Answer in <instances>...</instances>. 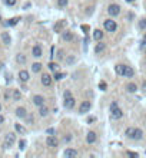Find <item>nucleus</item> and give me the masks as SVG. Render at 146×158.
<instances>
[{
	"label": "nucleus",
	"instance_id": "b1692460",
	"mask_svg": "<svg viewBox=\"0 0 146 158\" xmlns=\"http://www.w3.org/2000/svg\"><path fill=\"white\" fill-rule=\"evenodd\" d=\"M65 62H66V65L72 66V65L76 63V56H75V55H69V56L65 57Z\"/></svg>",
	"mask_w": 146,
	"mask_h": 158
},
{
	"label": "nucleus",
	"instance_id": "3c124183",
	"mask_svg": "<svg viewBox=\"0 0 146 158\" xmlns=\"http://www.w3.org/2000/svg\"><path fill=\"white\" fill-rule=\"evenodd\" d=\"M0 111H1V103H0Z\"/></svg>",
	"mask_w": 146,
	"mask_h": 158
},
{
	"label": "nucleus",
	"instance_id": "f8f14e48",
	"mask_svg": "<svg viewBox=\"0 0 146 158\" xmlns=\"http://www.w3.org/2000/svg\"><path fill=\"white\" fill-rule=\"evenodd\" d=\"M32 55H33L34 57L43 56V49H42V46L40 45H34L33 47H32Z\"/></svg>",
	"mask_w": 146,
	"mask_h": 158
},
{
	"label": "nucleus",
	"instance_id": "9b49d317",
	"mask_svg": "<svg viewBox=\"0 0 146 158\" xmlns=\"http://www.w3.org/2000/svg\"><path fill=\"white\" fill-rule=\"evenodd\" d=\"M78 149H75V148H66L65 151H63V155L66 158H73V157H78Z\"/></svg>",
	"mask_w": 146,
	"mask_h": 158
},
{
	"label": "nucleus",
	"instance_id": "49530a36",
	"mask_svg": "<svg viewBox=\"0 0 146 158\" xmlns=\"http://www.w3.org/2000/svg\"><path fill=\"white\" fill-rule=\"evenodd\" d=\"M3 122H4V116L0 113V124H3Z\"/></svg>",
	"mask_w": 146,
	"mask_h": 158
},
{
	"label": "nucleus",
	"instance_id": "7c9ffc66",
	"mask_svg": "<svg viewBox=\"0 0 146 158\" xmlns=\"http://www.w3.org/2000/svg\"><path fill=\"white\" fill-rule=\"evenodd\" d=\"M137 27H139L140 30H146V19H145V17H142V19L139 20V23H137Z\"/></svg>",
	"mask_w": 146,
	"mask_h": 158
},
{
	"label": "nucleus",
	"instance_id": "603ef678",
	"mask_svg": "<svg viewBox=\"0 0 146 158\" xmlns=\"http://www.w3.org/2000/svg\"><path fill=\"white\" fill-rule=\"evenodd\" d=\"M0 22H1V16H0Z\"/></svg>",
	"mask_w": 146,
	"mask_h": 158
},
{
	"label": "nucleus",
	"instance_id": "c9c22d12",
	"mask_svg": "<svg viewBox=\"0 0 146 158\" xmlns=\"http://www.w3.org/2000/svg\"><path fill=\"white\" fill-rule=\"evenodd\" d=\"M3 3H4L6 6H14V4L17 3V0H3Z\"/></svg>",
	"mask_w": 146,
	"mask_h": 158
},
{
	"label": "nucleus",
	"instance_id": "c756f323",
	"mask_svg": "<svg viewBox=\"0 0 146 158\" xmlns=\"http://www.w3.org/2000/svg\"><path fill=\"white\" fill-rule=\"evenodd\" d=\"M133 134H135V128L133 126H129V128H126V131H125V135L127 136V138H133Z\"/></svg>",
	"mask_w": 146,
	"mask_h": 158
},
{
	"label": "nucleus",
	"instance_id": "f257e3e1",
	"mask_svg": "<svg viewBox=\"0 0 146 158\" xmlns=\"http://www.w3.org/2000/svg\"><path fill=\"white\" fill-rule=\"evenodd\" d=\"M110 118L115 119V121L123 118V111L119 108L118 102H112V105H110Z\"/></svg>",
	"mask_w": 146,
	"mask_h": 158
},
{
	"label": "nucleus",
	"instance_id": "a18cd8bd",
	"mask_svg": "<svg viewBox=\"0 0 146 158\" xmlns=\"http://www.w3.org/2000/svg\"><path fill=\"white\" fill-rule=\"evenodd\" d=\"M99 86L102 88V90H106V83H103V82H102V83L99 85Z\"/></svg>",
	"mask_w": 146,
	"mask_h": 158
},
{
	"label": "nucleus",
	"instance_id": "e433bc0d",
	"mask_svg": "<svg viewBox=\"0 0 146 158\" xmlns=\"http://www.w3.org/2000/svg\"><path fill=\"white\" fill-rule=\"evenodd\" d=\"M57 59H59V60L65 59V52H63V49H59V52H57Z\"/></svg>",
	"mask_w": 146,
	"mask_h": 158
},
{
	"label": "nucleus",
	"instance_id": "5701e85b",
	"mask_svg": "<svg viewBox=\"0 0 146 158\" xmlns=\"http://www.w3.org/2000/svg\"><path fill=\"white\" fill-rule=\"evenodd\" d=\"M11 98H13V101H20L22 99V92L19 89H13L11 90Z\"/></svg>",
	"mask_w": 146,
	"mask_h": 158
},
{
	"label": "nucleus",
	"instance_id": "dca6fc26",
	"mask_svg": "<svg viewBox=\"0 0 146 158\" xmlns=\"http://www.w3.org/2000/svg\"><path fill=\"white\" fill-rule=\"evenodd\" d=\"M16 116H17V118H20V119H26V116H27V111H26V108H23V106L16 108Z\"/></svg>",
	"mask_w": 146,
	"mask_h": 158
},
{
	"label": "nucleus",
	"instance_id": "79ce46f5",
	"mask_svg": "<svg viewBox=\"0 0 146 158\" xmlns=\"http://www.w3.org/2000/svg\"><path fill=\"white\" fill-rule=\"evenodd\" d=\"M26 119H27V122H29V124H32V122H33V116H30V115H27V116H26Z\"/></svg>",
	"mask_w": 146,
	"mask_h": 158
},
{
	"label": "nucleus",
	"instance_id": "f3484780",
	"mask_svg": "<svg viewBox=\"0 0 146 158\" xmlns=\"http://www.w3.org/2000/svg\"><path fill=\"white\" fill-rule=\"evenodd\" d=\"M1 42L6 46H9L11 43V37H10V34H9V32H3L1 33Z\"/></svg>",
	"mask_w": 146,
	"mask_h": 158
},
{
	"label": "nucleus",
	"instance_id": "7ed1b4c3",
	"mask_svg": "<svg viewBox=\"0 0 146 158\" xmlns=\"http://www.w3.org/2000/svg\"><path fill=\"white\" fill-rule=\"evenodd\" d=\"M103 26H105V30H106V32H110V33L116 32V29H118V23H116V20H113V19L105 20Z\"/></svg>",
	"mask_w": 146,
	"mask_h": 158
},
{
	"label": "nucleus",
	"instance_id": "6e6552de",
	"mask_svg": "<svg viewBox=\"0 0 146 158\" xmlns=\"http://www.w3.org/2000/svg\"><path fill=\"white\" fill-rule=\"evenodd\" d=\"M65 27H66V20H57L56 23H55V26H53V29H55V32L56 33H62L63 30H65Z\"/></svg>",
	"mask_w": 146,
	"mask_h": 158
},
{
	"label": "nucleus",
	"instance_id": "a19ab883",
	"mask_svg": "<svg viewBox=\"0 0 146 158\" xmlns=\"http://www.w3.org/2000/svg\"><path fill=\"white\" fill-rule=\"evenodd\" d=\"M126 154H127L129 157H137V152H133V151H127Z\"/></svg>",
	"mask_w": 146,
	"mask_h": 158
},
{
	"label": "nucleus",
	"instance_id": "2f4dec72",
	"mask_svg": "<svg viewBox=\"0 0 146 158\" xmlns=\"http://www.w3.org/2000/svg\"><path fill=\"white\" fill-rule=\"evenodd\" d=\"M69 4V0H57V7L59 9H65Z\"/></svg>",
	"mask_w": 146,
	"mask_h": 158
},
{
	"label": "nucleus",
	"instance_id": "de8ad7c7",
	"mask_svg": "<svg viewBox=\"0 0 146 158\" xmlns=\"http://www.w3.org/2000/svg\"><path fill=\"white\" fill-rule=\"evenodd\" d=\"M126 1H127V3H132V1H135V0H126Z\"/></svg>",
	"mask_w": 146,
	"mask_h": 158
},
{
	"label": "nucleus",
	"instance_id": "f704fd0d",
	"mask_svg": "<svg viewBox=\"0 0 146 158\" xmlns=\"http://www.w3.org/2000/svg\"><path fill=\"white\" fill-rule=\"evenodd\" d=\"M57 68H59V65H57V63H53V62H50V63H49V69H50L52 72H56Z\"/></svg>",
	"mask_w": 146,
	"mask_h": 158
},
{
	"label": "nucleus",
	"instance_id": "0eeeda50",
	"mask_svg": "<svg viewBox=\"0 0 146 158\" xmlns=\"http://www.w3.org/2000/svg\"><path fill=\"white\" fill-rule=\"evenodd\" d=\"M90 108H92V103L89 101H83L80 105H79V113H88L90 111Z\"/></svg>",
	"mask_w": 146,
	"mask_h": 158
},
{
	"label": "nucleus",
	"instance_id": "aec40b11",
	"mask_svg": "<svg viewBox=\"0 0 146 158\" xmlns=\"http://www.w3.org/2000/svg\"><path fill=\"white\" fill-rule=\"evenodd\" d=\"M142 138H143V131H142L140 128H135V134H133V138H132V139L140 141Z\"/></svg>",
	"mask_w": 146,
	"mask_h": 158
},
{
	"label": "nucleus",
	"instance_id": "f03ea898",
	"mask_svg": "<svg viewBox=\"0 0 146 158\" xmlns=\"http://www.w3.org/2000/svg\"><path fill=\"white\" fill-rule=\"evenodd\" d=\"M14 142H16V134L14 132H7L6 136H4V144H3V147L6 148H11L14 145Z\"/></svg>",
	"mask_w": 146,
	"mask_h": 158
},
{
	"label": "nucleus",
	"instance_id": "412c9836",
	"mask_svg": "<svg viewBox=\"0 0 146 158\" xmlns=\"http://www.w3.org/2000/svg\"><path fill=\"white\" fill-rule=\"evenodd\" d=\"M16 62H17L19 65H24V63L27 62V57H26V55H23V53H17V55H16Z\"/></svg>",
	"mask_w": 146,
	"mask_h": 158
},
{
	"label": "nucleus",
	"instance_id": "8fccbe9b",
	"mask_svg": "<svg viewBox=\"0 0 146 158\" xmlns=\"http://www.w3.org/2000/svg\"><path fill=\"white\" fill-rule=\"evenodd\" d=\"M1 66H3V63H0V69H1Z\"/></svg>",
	"mask_w": 146,
	"mask_h": 158
},
{
	"label": "nucleus",
	"instance_id": "ea45409f",
	"mask_svg": "<svg viewBox=\"0 0 146 158\" xmlns=\"http://www.w3.org/2000/svg\"><path fill=\"white\" fill-rule=\"evenodd\" d=\"M46 132H47V134H49V135H55V134H56V131H55V129H53V128H49V129H47V131H46Z\"/></svg>",
	"mask_w": 146,
	"mask_h": 158
},
{
	"label": "nucleus",
	"instance_id": "9d476101",
	"mask_svg": "<svg viewBox=\"0 0 146 158\" xmlns=\"http://www.w3.org/2000/svg\"><path fill=\"white\" fill-rule=\"evenodd\" d=\"M40 80H42V85H43V86L49 88V86L52 85V82H53V78H52V76H50L49 73H43Z\"/></svg>",
	"mask_w": 146,
	"mask_h": 158
},
{
	"label": "nucleus",
	"instance_id": "4be33fe9",
	"mask_svg": "<svg viewBox=\"0 0 146 158\" xmlns=\"http://www.w3.org/2000/svg\"><path fill=\"white\" fill-rule=\"evenodd\" d=\"M42 69H43V65H42L40 62H34L33 65H32V72H34V73L42 72Z\"/></svg>",
	"mask_w": 146,
	"mask_h": 158
},
{
	"label": "nucleus",
	"instance_id": "c85d7f7f",
	"mask_svg": "<svg viewBox=\"0 0 146 158\" xmlns=\"http://www.w3.org/2000/svg\"><path fill=\"white\" fill-rule=\"evenodd\" d=\"M125 68H126V65H116V66H115V70H116V73H118V75L123 76Z\"/></svg>",
	"mask_w": 146,
	"mask_h": 158
},
{
	"label": "nucleus",
	"instance_id": "864d4df0",
	"mask_svg": "<svg viewBox=\"0 0 146 158\" xmlns=\"http://www.w3.org/2000/svg\"><path fill=\"white\" fill-rule=\"evenodd\" d=\"M145 53H146V47H145Z\"/></svg>",
	"mask_w": 146,
	"mask_h": 158
},
{
	"label": "nucleus",
	"instance_id": "473e14b6",
	"mask_svg": "<svg viewBox=\"0 0 146 158\" xmlns=\"http://www.w3.org/2000/svg\"><path fill=\"white\" fill-rule=\"evenodd\" d=\"M65 76H66L65 73H60V72H55V76H53V78H55V80H62V79L65 78Z\"/></svg>",
	"mask_w": 146,
	"mask_h": 158
},
{
	"label": "nucleus",
	"instance_id": "393cba45",
	"mask_svg": "<svg viewBox=\"0 0 146 158\" xmlns=\"http://www.w3.org/2000/svg\"><path fill=\"white\" fill-rule=\"evenodd\" d=\"M126 90H127V92H130V93H135L136 90H137V85L133 83V82H129V83L126 85Z\"/></svg>",
	"mask_w": 146,
	"mask_h": 158
},
{
	"label": "nucleus",
	"instance_id": "2eb2a0df",
	"mask_svg": "<svg viewBox=\"0 0 146 158\" xmlns=\"http://www.w3.org/2000/svg\"><path fill=\"white\" fill-rule=\"evenodd\" d=\"M62 39H63L66 43H69V42H72V40L75 39V36H73L72 32H69V30H63V32H62Z\"/></svg>",
	"mask_w": 146,
	"mask_h": 158
},
{
	"label": "nucleus",
	"instance_id": "a211bd4d",
	"mask_svg": "<svg viewBox=\"0 0 146 158\" xmlns=\"http://www.w3.org/2000/svg\"><path fill=\"white\" fill-rule=\"evenodd\" d=\"M135 76V70L132 66H126L125 68V73H123V78H133Z\"/></svg>",
	"mask_w": 146,
	"mask_h": 158
},
{
	"label": "nucleus",
	"instance_id": "37998d69",
	"mask_svg": "<svg viewBox=\"0 0 146 158\" xmlns=\"http://www.w3.org/2000/svg\"><path fill=\"white\" fill-rule=\"evenodd\" d=\"M70 95H72V92H70V90H65V93H63V98H66V96H70Z\"/></svg>",
	"mask_w": 146,
	"mask_h": 158
},
{
	"label": "nucleus",
	"instance_id": "4468645a",
	"mask_svg": "<svg viewBox=\"0 0 146 158\" xmlns=\"http://www.w3.org/2000/svg\"><path fill=\"white\" fill-rule=\"evenodd\" d=\"M32 101L36 106H42V105H45V96H42V95H34L33 98H32Z\"/></svg>",
	"mask_w": 146,
	"mask_h": 158
},
{
	"label": "nucleus",
	"instance_id": "423d86ee",
	"mask_svg": "<svg viewBox=\"0 0 146 158\" xmlns=\"http://www.w3.org/2000/svg\"><path fill=\"white\" fill-rule=\"evenodd\" d=\"M46 145L49 148H56L59 145V139L56 138V135H49L46 138Z\"/></svg>",
	"mask_w": 146,
	"mask_h": 158
},
{
	"label": "nucleus",
	"instance_id": "72a5a7b5",
	"mask_svg": "<svg viewBox=\"0 0 146 158\" xmlns=\"http://www.w3.org/2000/svg\"><path fill=\"white\" fill-rule=\"evenodd\" d=\"M72 138H73V136H72V134H68V135H65V136H63L62 142H63V144H69V142L72 141Z\"/></svg>",
	"mask_w": 146,
	"mask_h": 158
},
{
	"label": "nucleus",
	"instance_id": "bb28decb",
	"mask_svg": "<svg viewBox=\"0 0 146 158\" xmlns=\"http://www.w3.org/2000/svg\"><path fill=\"white\" fill-rule=\"evenodd\" d=\"M93 37H95V40H102L103 39V32H102L100 29H96L95 32H93Z\"/></svg>",
	"mask_w": 146,
	"mask_h": 158
},
{
	"label": "nucleus",
	"instance_id": "20e7f679",
	"mask_svg": "<svg viewBox=\"0 0 146 158\" xmlns=\"http://www.w3.org/2000/svg\"><path fill=\"white\" fill-rule=\"evenodd\" d=\"M108 13H109V16H112V17L119 16V14H120V6H119V4H116V3L109 4V7H108Z\"/></svg>",
	"mask_w": 146,
	"mask_h": 158
},
{
	"label": "nucleus",
	"instance_id": "6ab92c4d",
	"mask_svg": "<svg viewBox=\"0 0 146 158\" xmlns=\"http://www.w3.org/2000/svg\"><path fill=\"white\" fill-rule=\"evenodd\" d=\"M14 129H16V132L20 134V135H26V134H27V129H26L22 124H14Z\"/></svg>",
	"mask_w": 146,
	"mask_h": 158
},
{
	"label": "nucleus",
	"instance_id": "cd10ccee",
	"mask_svg": "<svg viewBox=\"0 0 146 158\" xmlns=\"http://www.w3.org/2000/svg\"><path fill=\"white\" fill-rule=\"evenodd\" d=\"M105 47H106V45H105L102 40H99V43H98L96 47H95V52H96V53H102V52L105 50Z\"/></svg>",
	"mask_w": 146,
	"mask_h": 158
},
{
	"label": "nucleus",
	"instance_id": "58836bf2",
	"mask_svg": "<svg viewBox=\"0 0 146 158\" xmlns=\"http://www.w3.org/2000/svg\"><path fill=\"white\" fill-rule=\"evenodd\" d=\"M19 148H20V149H24V148H26V141H24V139H20V141H19Z\"/></svg>",
	"mask_w": 146,
	"mask_h": 158
},
{
	"label": "nucleus",
	"instance_id": "4c0bfd02",
	"mask_svg": "<svg viewBox=\"0 0 146 158\" xmlns=\"http://www.w3.org/2000/svg\"><path fill=\"white\" fill-rule=\"evenodd\" d=\"M19 20H20L19 17H13V19H10V20H9V24H10V26H14V24L19 22Z\"/></svg>",
	"mask_w": 146,
	"mask_h": 158
},
{
	"label": "nucleus",
	"instance_id": "c03bdc74",
	"mask_svg": "<svg viewBox=\"0 0 146 158\" xmlns=\"http://www.w3.org/2000/svg\"><path fill=\"white\" fill-rule=\"evenodd\" d=\"M96 121V118L95 116H90V118H88V124H90V122H95Z\"/></svg>",
	"mask_w": 146,
	"mask_h": 158
},
{
	"label": "nucleus",
	"instance_id": "1a4fd4ad",
	"mask_svg": "<svg viewBox=\"0 0 146 158\" xmlns=\"http://www.w3.org/2000/svg\"><path fill=\"white\" fill-rule=\"evenodd\" d=\"M19 80L20 82H23V83H26V82H29V79H30V73L27 72V70H24V69H22V70H19Z\"/></svg>",
	"mask_w": 146,
	"mask_h": 158
},
{
	"label": "nucleus",
	"instance_id": "a878e982",
	"mask_svg": "<svg viewBox=\"0 0 146 158\" xmlns=\"http://www.w3.org/2000/svg\"><path fill=\"white\" fill-rule=\"evenodd\" d=\"M39 115H40V116H43V118H45V116H47V115H49V108H47L46 105L39 106Z\"/></svg>",
	"mask_w": 146,
	"mask_h": 158
},
{
	"label": "nucleus",
	"instance_id": "39448f33",
	"mask_svg": "<svg viewBox=\"0 0 146 158\" xmlns=\"http://www.w3.org/2000/svg\"><path fill=\"white\" fill-rule=\"evenodd\" d=\"M76 105V99L73 98V95H70V96H66V98H63V106L66 108V109H72L73 106Z\"/></svg>",
	"mask_w": 146,
	"mask_h": 158
},
{
	"label": "nucleus",
	"instance_id": "09e8293b",
	"mask_svg": "<svg viewBox=\"0 0 146 158\" xmlns=\"http://www.w3.org/2000/svg\"><path fill=\"white\" fill-rule=\"evenodd\" d=\"M143 39H145V40H146V32H145V33H143Z\"/></svg>",
	"mask_w": 146,
	"mask_h": 158
},
{
	"label": "nucleus",
	"instance_id": "ddd939ff",
	"mask_svg": "<svg viewBox=\"0 0 146 158\" xmlns=\"http://www.w3.org/2000/svg\"><path fill=\"white\" fill-rule=\"evenodd\" d=\"M96 141H98V135H96V132L89 131V132L86 134V142H88V144H95Z\"/></svg>",
	"mask_w": 146,
	"mask_h": 158
}]
</instances>
